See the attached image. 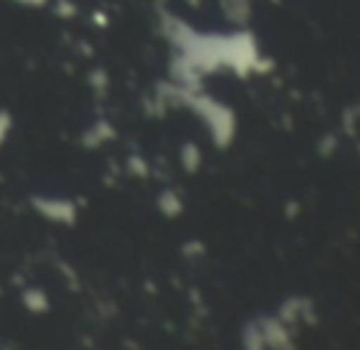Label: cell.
I'll list each match as a JSON object with an SVG mask.
<instances>
[{"instance_id":"6da1fadb","label":"cell","mask_w":360,"mask_h":350,"mask_svg":"<svg viewBox=\"0 0 360 350\" xmlns=\"http://www.w3.org/2000/svg\"><path fill=\"white\" fill-rule=\"evenodd\" d=\"M259 330H262L264 343L269 345L271 350H296L294 340H291V333L286 330V325L281 323L279 318H262Z\"/></svg>"},{"instance_id":"7a4b0ae2","label":"cell","mask_w":360,"mask_h":350,"mask_svg":"<svg viewBox=\"0 0 360 350\" xmlns=\"http://www.w3.org/2000/svg\"><path fill=\"white\" fill-rule=\"evenodd\" d=\"M35 205L40 207V212H45L47 217H52V220H57V222H72V217H75V207H72L70 202H57V200L40 202V200H35Z\"/></svg>"},{"instance_id":"3957f363","label":"cell","mask_w":360,"mask_h":350,"mask_svg":"<svg viewBox=\"0 0 360 350\" xmlns=\"http://www.w3.org/2000/svg\"><path fill=\"white\" fill-rule=\"evenodd\" d=\"M242 348L245 350H264L266 343L262 338L259 323H250L245 330H242Z\"/></svg>"},{"instance_id":"277c9868","label":"cell","mask_w":360,"mask_h":350,"mask_svg":"<svg viewBox=\"0 0 360 350\" xmlns=\"http://www.w3.org/2000/svg\"><path fill=\"white\" fill-rule=\"evenodd\" d=\"M22 304L27 306V309L32 311V313H42V311H47V296L42 294V291H25V296H22Z\"/></svg>"},{"instance_id":"5b68a950","label":"cell","mask_w":360,"mask_h":350,"mask_svg":"<svg viewBox=\"0 0 360 350\" xmlns=\"http://www.w3.org/2000/svg\"><path fill=\"white\" fill-rule=\"evenodd\" d=\"M160 210L168 212V215H178V212H180V202L175 200L170 193H165V195H160Z\"/></svg>"}]
</instances>
